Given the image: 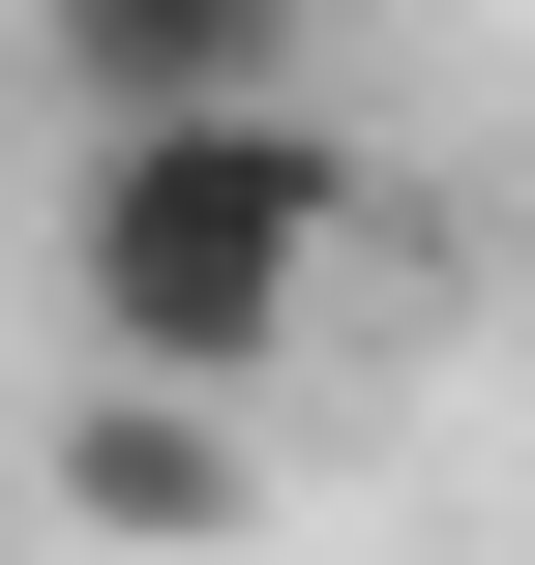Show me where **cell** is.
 <instances>
[{
  "label": "cell",
  "mask_w": 535,
  "mask_h": 565,
  "mask_svg": "<svg viewBox=\"0 0 535 565\" xmlns=\"http://www.w3.org/2000/svg\"><path fill=\"white\" fill-rule=\"evenodd\" d=\"M387 179L328 89H238V119H119L60 149V358H149V387H298L328 298H357Z\"/></svg>",
  "instance_id": "cell-1"
},
{
  "label": "cell",
  "mask_w": 535,
  "mask_h": 565,
  "mask_svg": "<svg viewBox=\"0 0 535 565\" xmlns=\"http://www.w3.org/2000/svg\"><path fill=\"white\" fill-rule=\"evenodd\" d=\"M60 536L89 565H238L268 536V387H149V358H60Z\"/></svg>",
  "instance_id": "cell-2"
},
{
  "label": "cell",
  "mask_w": 535,
  "mask_h": 565,
  "mask_svg": "<svg viewBox=\"0 0 535 565\" xmlns=\"http://www.w3.org/2000/svg\"><path fill=\"white\" fill-rule=\"evenodd\" d=\"M30 89H60V149L238 119V89H298V0H30Z\"/></svg>",
  "instance_id": "cell-3"
}]
</instances>
